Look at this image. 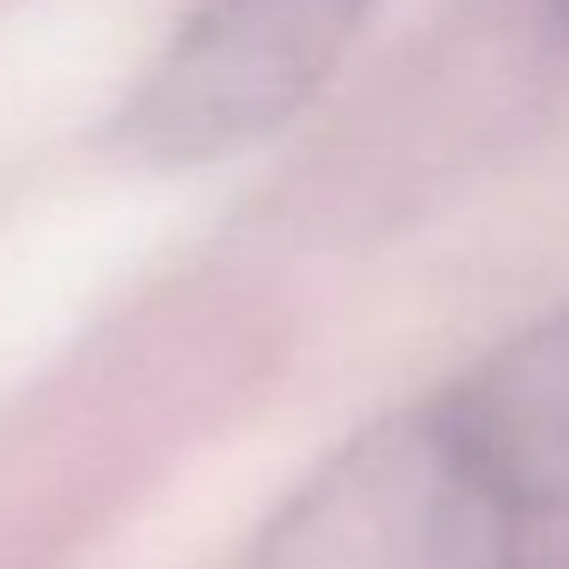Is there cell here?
<instances>
[{"mask_svg":"<svg viewBox=\"0 0 569 569\" xmlns=\"http://www.w3.org/2000/svg\"><path fill=\"white\" fill-rule=\"evenodd\" d=\"M520 532V508L435 398L319 459L258 532L246 569H515Z\"/></svg>","mask_w":569,"mask_h":569,"instance_id":"1","label":"cell"},{"mask_svg":"<svg viewBox=\"0 0 569 569\" xmlns=\"http://www.w3.org/2000/svg\"><path fill=\"white\" fill-rule=\"evenodd\" d=\"M373 0H190L166 56L123 111V141L202 166L276 136L331 80Z\"/></svg>","mask_w":569,"mask_h":569,"instance_id":"2","label":"cell"},{"mask_svg":"<svg viewBox=\"0 0 569 569\" xmlns=\"http://www.w3.org/2000/svg\"><path fill=\"white\" fill-rule=\"evenodd\" d=\"M441 410L520 520L569 515V307L483 356Z\"/></svg>","mask_w":569,"mask_h":569,"instance_id":"3","label":"cell"},{"mask_svg":"<svg viewBox=\"0 0 569 569\" xmlns=\"http://www.w3.org/2000/svg\"><path fill=\"white\" fill-rule=\"evenodd\" d=\"M551 13H557V26L569 31V0H551Z\"/></svg>","mask_w":569,"mask_h":569,"instance_id":"4","label":"cell"}]
</instances>
